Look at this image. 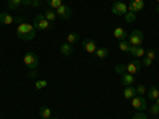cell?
I'll return each instance as SVG.
<instances>
[{
  "label": "cell",
  "mask_w": 159,
  "mask_h": 119,
  "mask_svg": "<svg viewBox=\"0 0 159 119\" xmlns=\"http://www.w3.org/2000/svg\"><path fill=\"white\" fill-rule=\"evenodd\" d=\"M16 35L21 40H24V42H30V40H34L35 35H37V29L30 22H19L18 29H16Z\"/></svg>",
  "instance_id": "1"
},
{
  "label": "cell",
  "mask_w": 159,
  "mask_h": 119,
  "mask_svg": "<svg viewBox=\"0 0 159 119\" xmlns=\"http://www.w3.org/2000/svg\"><path fill=\"white\" fill-rule=\"evenodd\" d=\"M22 60H24V65L29 70H35L38 67V64H40V59H38V56L35 54V52H27Z\"/></svg>",
  "instance_id": "2"
},
{
  "label": "cell",
  "mask_w": 159,
  "mask_h": 119,
  "mask_svg": "<svg viewBox=\"0 0 159 119\" xmlns=\"http://www.w3.org/2000/svg\"><path fill=\"white\" fill-rule=\"evenodd\" d=\"M143 32L142 30H132L127 37V42L130 46H142L143 45Z\"/></svg>",
  "instance_id": "3"
},
{
  "label": "cell",
  "mask_w": 159,
  "mask_h": 119,
  "mask_svg": "<svg viewBox=\"0 0 159 119\" xmlns=\"http://www.w3.org/2000/svg\"><path fill=\"white\" fill-rule=\"evenodd\" d=\"M49 25H51V22H49L43 15H37V16L34 18V27H35L37 30H48Z\"/></svg>",
  "instance_id": "4"
},
{
  "label": "cell",
  "mask_w": 159,
  "mask_h": 119,
  "mask_svg": "<svg viewBox=\"0 0 159 119\" xmlns=\"http://www.w3.org/2000/svg\"><path fill=\"white\" fill-rule=\"evenodd\" d=\"M127 11H129V8H127V5H126L124 2H121V0H116V2H113V5H111V13H113V15H116V16H124Z\"/></svg>",
  "instance_id": "5"
},
{
  "label": "cell",
  "mask_w": 159,
  "mask_h": 119,
  "mask_svg": "<svg viewBox=\"0 0 159 119\" xmlns=\"http://www.w3.org/2000/svg\"><path fill=\"white\" fill-rule=\"evenodd\" d=\"M130 105L137 111H145V110H147V100H145L142 95H135L134 99L130 100Z\"/></svg>",
  "instance_id": "6"
},
{
  "label": "cell",
  "mask_w": 159,
  "mask_h": 119,
  "mask_svg": "<svg viewBox=\"0 0 159 119\" xmlns=\"http://www.w3.org/2000/svg\"><path fill=\"white\" fill-rule=\"evenodd\" d=\"M56 15H57V18H61L62 21H67V19H70V16H72V10H70V7H67V5H61L57 10H56Z\"/></svg>",
  "instance_id": "7"
},
{
  "label": "cell",
  "mask_w": 159,
  "mask_h": 119,
  "mask_svg": "<svg viewBox=\"0 0 159 119\" xmlns=\"http://www.w3.org/2000/svg\"><path fill=\"white\" fill-rule=\"evenodd\" d=\"M15 21H16V22H22L21 18H15L13 15H10V13H7V11H2V13H0V22H2V24L10 25V24H13Z\"/></svg>",
  "instance_id": "8"
},
{
  "label": "cell",
  "mask_w": 159,
  "mask_h": 119,
  "mask_svg": "<svg viewBox=\"0 0 159 119\" xmlns=\"http://www.w3.org/2000/svg\"><path fill=\"white\" fill-rule=\"evenodd\" d=\"M142 62H139V60H130L127 65H126V70H127V73H130V75H137V73H140L142 72Z\"/></svg>",
  "instance_id": "9"
},
{
  "label": "cell",
  "mask_w": 159,
  "mask_h": 119,
  "mask_svg": "<svg viewBox=\"0 0 159 119\" xmlns=\"http://www.w3.org/2000/svg\"><path fill=\"white\" fill-rule=\"evenodd\" d=\"M81 46L84 48V51H86V52H89V54H94L96 49H97L96 42H94L92 38H84V40H83V43H81Z\"/></svg>",
  "instance_id": "10"
},
{
  "label": "cell",
  "mask_w": 159,
  "mask_h": 119,
  "mask_svg": "<svg viewBox=\"0 0 159 119\" xmlns=\"http://www.w3.org/2000/svg\"><path fill=\"white\" fill-rule=\"evenodd\" d=\"M127 8H129V11H132V13H139V11H142V10L145 8V2H143V0H130L129 5H127Z\"/></svg>",
  "instance_id": "11"
},
{
  "label": "cell",
  "mask_w": 159,
  "mask_h": 119,
  "mask_svg": "<svg viewBox=\"0 0 159 119\" xmlns=\"http://www.w3.org/2000/svg\"><path fill=\"white\" fill-rule=\"evenodd\" d=\"M129 54L134 56V57H143L145 54H147V49L142 48V46H130Z\"/></svg>",
  "instance_id": "12"
},
{
  "label": "cell",
  "mask_w": 159,
  "mask_h": 119,
  "mask_svg": "<svg viewBox=\"0 0 159 119\" xmlns=\"http://www.w3.org/2000/svg\"><path fill=\"white\" fill-rule=\"evenodd\" d=\"M113 37H115L116 40H119V42H123V40H127L129 33H127L123 27H116V29L113 30Z\"/></svg>",
  "instance_id": "13"
},
{
  "label": "cell",
  "mask_w": 159,
  "mask_h": 119,
  "mask_svg": "<svg viewBox=\"0 0 159 119\" xmlns=\"http://www.w3.org/2000/svg\"><path fill=\"white\" fill-rule=\"evenodd\" d=\"M135 83V78H134V75H130V73H124V75H121V84L126 87V86H132Z\"/></svg>",
  "instance_id": "14"
},
{
  "label": "cell",
  "mask_w": 159,
  "mask_h": 119,
  "mask_svg": "<svg viewBox=\"0 0 159 119\" xmlns=\"http://www.w3.org/2000/svg\"><path fill=\"white\" fill-rule=\"evenodd\" d=\"M123 95L126 100H132L135 95H137V92H135V87H132V86H126L124 90H123Z\"/></svg>",
  "instance_id": "15"
},
{
  "label": "cell",
  "mask_w": 159,
  "mask_h": 119,
  "mask_svg": "<svg viewBox=\"0 0 159 119\" xmlns=\"http://www.w3.org/2000/svg\"><path fill=\"white\" fill-rule=\"evenodd\" d=\"M61 52L64 56H72V52H73V45H70V43H62L61 45Z\"/></svg>",
  "instance_id": "16"
},
{
  "label": "cell",
  "mask_w": 159,
  "mask_h": 119,
  "mask_svg": "<svg viewBox=\"0 0 159 119\" xmlns=\"http://www.w3.org/2000/svg\"><path fill=\"white\" fill-rule=\"evenodd\" d=\"M94 54H96V57H97V59H105V57H108L110 52H108V49H107V48H97Z\"/></svg>",
  "instance_id": "17"
},
{
  "label": "cell",
  "mask_w": 159,
  "mask_h": 119,
  "mask_svg": "<svg viewBox=\"0 0 159 119\" xmlns=\"http://www.w3.org/2000/svg\"><path fill=\"white\" fill-rule=\"evenodd\" d=\"M38 114H40V117H42V119H51L52 117L51 110L48 107H42V108H40V111H38Z\"/></svg>",
  "instance_id": "18"
},
{
  "label": "cell",
  "mask_w": 159,
  "mask_h": 119,
  "mask_svg": "<svg viewBox=\"0 0 159 119\" xmlns=\"http://www.w3.org/2000/svg\"><path fill=\"white\" fill-rule=\"evenodd\" d=\"M43 16L49 21V22H54L57 19V15H56V11H52V10H45L43 11Z\"/></svg>",
  "instance_id": "19"
},
{
  "label": "cell",
  "mask_w": 159,
  "mask_h": 119,
  "mask_svg": "<svg viewBox=\"0 0 159 119\" xmlns=\"http://www.w3.org/2000/svg\"><path fill=\"white\" fill-rule=\"evenodd\" d=\"M157 97H159V89H157L156 86H151V87L148 89V99L156 100Z\"/></svg>",
  "instance_id": "20"
},
{
  "label": "cell",
  "mask_w": 159,
  "mask_h": 119,
  "mask_svg": "<svg viewBox=\"0 0 159 119\" xmlns=\"http://www.w3.org/2000/svg\"><path fill=\"white\" fill-rule=\"evenodd\" d=\"M7 5H8V10H18L22 5V0H8Z\"/></svg>",
  "instance_id": "21"
},
{
  "label": "cell",
  "mask_w": 159,
  "mask_h": 119,
  "mask_svg": "<svg viewBox=\"0 0 159 119\" xmlns=\"http://www.w3.org/2000/svg\"><path fill=\"white\" fill-rule=\"evenodd\" d=\"M46 5L52 10H57L62 5V0H46Z\"/></svg>",
  "instance_id": "22"
},
{
  "label": "cell",
  "mask_w": 159,
  "mask_h": 119,
  "mask_svg": "<svg viewBox=\"0 0 159 119\" xmlns=\"http://www.w3.org/2000/svg\"><path fill=\"white\" fill-rule=\"evenodd\" d=\"M118 48L121 49L123 52H129V51H130V45H129V42H127V40H123V42H119Z\"/></svg>",
  "instance_id": "23"
},
{
  "label": "cell",
  "mask_w": 159,
  "mask_h": 119,
  "mask_svg": "<svg viewBox=\"0 0 159 119\" xmlns=\"http://www.w3.org/2000/svg\"><path fill=\"white\" fill-rule=\"evenodd\" d=\"M78 33L76 32H70L69 35H67V43H70V45H75L76 42H78Z\"/></svg>",
  "instance_id": "24"
},
{
  "label": "cell",
  "mask_w": 159,
  "mask_h": 119,
  "mask_svg": "<svg viewBox=\"0 0 159 119\" xmlns=\"http://www.w3.org/2000/svg\"><path fill=\"white\" fill-rule=\"evenodd\" d=\"M48 86V81H46V79H38V81L35 83V89H43V87H46Z\"/></svg>",
  "instance_id": "25"
},
{
  "label": "cell",
  "mask_w": 159,
  "mask_h": 119,
  "mask_svg": "<svg viewBox=\"0 0 159 119\" xmlns=\"http://www.w3.org/2000/svg\"><path fill=\"white\" fill-rule=\"evenodd\" d=\"M115 70H116V73H119V75H124V73H127V70H126V65H124V64H118Z\"/></svg>",
  "instance_id": "26"
},
{
  "label": "cell",
  "mask_w": 159,
  "mask_h": 119,
  "mask_svg": "<svg viewBox=\"0 0 159 119\" xmlns=\"http://www.w3.org/2000/svg\"><path fill=\"white\" fill-rule=\"evenodd\" d=\"M124 18H126V22H134V21H135V13L127 11L126 15H124Z\"/></svg>",
  "instance_id": "27"
},
{
  "label": "cell",
  "mask_w": 159,
  "mask_h": 119,
  "mask_svg": "<svg viewBox=\"0 0 159 119\" xmlns=\"http://www.w3.org/2000/svg\"><path fill=\"white\" fill-rule=\"evenodd\" d=\"M145 57L154 60V59H156V51H154V49H147V54H145Z\"/></svg>",
  "instance_id": "28"
},
{
  "label": "cell",
  "mask_w": 159,
  "mask_h": 119,
  "mask_svg": "<svg viewBox=\"0 0 159 119\" xmlns=\"http://www.w3.org/2000/svg\"><path fill=\"white\" fill-rule=\"evenodd\" d=\"M150 113H151L153 116H157V114H159V105L153 103V105H151V108H150Z\"/></svg>",
  "instance_id": "29"
},
{
  "label": "cell",
  "mask_w": 159,
  "mask_h": 119,
  "mask_svg": "<svg viewBox=\"0 0 159 119\" xmlns=\"http://www.w3.org/2000/svg\"><path fill=\"white\" fill-rule=\"evenodd\" d=\"M132 119H148V117H147V114H145L143 111H137Z\"/></svg>",
  "instance_id": "30"
},
{
  "label": "cell",
  "mask_w": 159,
  "mask_h": 119,
  "mask_svg": "<svg viewBox=\"0 0 159 119\" xmlns=\"http://www.w3.org/2000/svg\"><path fill=\"white\" fill-rule=\"evenodd\" d=\"M135 92H137V94H140V95H143L145 92H147V87H145V86H137L135 87Z\"/></svg>",
  "instance_id": "31"
},
{
  "label": "cell",
  "mask_w": 159,
  "mask_h": 119,
  "mask_svg": "<svg viewBox=\"0 0 159 119\" xmlns=\"http://www.w3.org/2000/svg\"><path fill=\"white\" fill-rule=\"evenodd\" d=\"M151 62H153L151 59L145 57V59H143V62H142V65H143V67H150V65H151Z\"/></svg>",
  "instance_id": "32"
},
{
  "label": "cell",
  "mask_w": 159,
  "mask_h": 119,
  "mask_svg": "<svg viewBox=\"0 0 159 119\" xmlns=\"http://www.w3.org/2000/svg\"><path fill=\"white\" fill-rule=\"evenodd\" d=\"M27 76H29V78H37V72H35V70H29Z\"/></svg>",
  "instance_id": "33"
},
{
  "label": "cell",
  "mask_w": 159,
  "mask_h": 119,
  "mask_svg": "<svg viewBox=\"0 0 159 119\" xmlns=\"http://www.w3.org/2000/svg\"><path fill=\"white\" fill-rule=\"evenodd\" d=\"M40 2H42V0H32V7L34 8H38L40 7Z\"/></svg>",
  "instance_id": "34"
},
{
  "label": "cell",
  "mask_w": 159,
  "mask_h": 119,
  "mask_svg": "<svg viewBox=\"0 0 159 119\" xmlns=\"http://www.w3.org/2000/svg\"><path fill=\"white\" fill-rule=\"evenodd\" d=\"M22 5H25V7H32V0H22Z\"/></svg>",
  "instance_id": "35"
},
{
  "label": "cell",
  "mask_w": 159,
  "mask_h": 119,
  "mask_svg": "<svg viewBox=\"0 0 159 119\" xmlns=\"http://www.w3.org/2000/svg\"><path fill=\"white\" fill-rule=\"evenodd\" d=\"M154 103H156V105H159V97H157V99L154 100Z\"/></svg>",
  "instance_id": "36"
},
{
  "label": "cell",
  "mask_w": 159,
  "mask_h": 119,
  "mask_svg": "<svg viewBox=\"0 0 159 119\" xmlns=\"http://www.w3.org/2000/svg\"><path fill=\"white\" fill-rule=\"evenodd\" d=\"M157 13H159V5H157Z\"/></svg>",
  "instance_id": "37"
},
{
  "label": "cell",
  "mask_w": 159,
  "mask_h": 119,
  "mask_svg": "<svg viewBox=\"0 0 159 119\" xmlns=\"http://www.w3.org/2000/svg\"><path fill=\"white\" fill-rule=\"evenodd\" d=\"M156 2H157V5H159V0H156Z\"/></svg>",
  "instance_id": "38"
},
{
  "label": "cell",
  "mask_w": 159,
  "mask_h": 119,
  "mask_svg": "<svg viewBox=\"0 0 159 119\" xmlns=\"http://www.w3.org/2000/svg\"><path fill=\"white\" fill-rule=\"evenodd\" d=\"M51 119H57V117H51Z\"/></svg>",
  "instance_id": "39"
}]
</instances>
